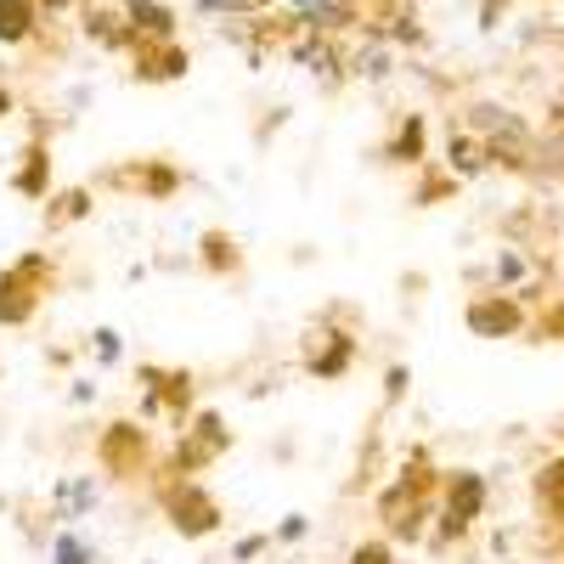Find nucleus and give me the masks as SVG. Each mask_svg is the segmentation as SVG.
<instances>
[{"label": "nucleus", "instance_id": "7ed1b4c3", "mask_svg": "<svg viewBox=\"0 0 564 564\" xmlns=\"http://www.w3.org/2000/svg\"><path fill=\"white\" fill-rule=\"evenodd\" d=\"M52 294H57V260L45 249H29L23 260L0 265V327H29Z\"/></svg>", "mask_w": 564, "mask_h": 564}, {"label": "nucleus", "instance_id": "1a4fd4ad", "mask_svg": "<svg viewBox=\"0 0 564 564\" xmlns=\"http://www.w3.org/2000/svg\"><path fill=\"white\" fill-rule=\"evenodd\" d=\"M97 186H108V193H124V198H141V204H170L186 175L170 164V159H119L97 175Z\"/></svg>", "mask_w": 564, "mask_h": 564}, {"label": "nucleus", "instance_id": "5701e85b", "mask_svg": "<svg viewBox=\"0 0 564 564\" xmlns=\"http://www.w3.org/2000/svg\"><path fill=\"white\" fill-rule=\"evenodd\" d=\"M345 564H401V553H395V542L379 531V536H361V542L345 553Z\"/></svg>", "mask_w": 564, "mask_h": 564}, {"label": "nucleus", "instance_id": "412c9836", "mask_svg": "<svg viewBox=\"0 0 564 564\" xmlns=\"http://www.w3.org/2000/svg\"><path fill=\"white\" fill-rule=\"evenodd\" d=\"M525 339H531V345H564V294H553V300H542V305L531 311Z\"/></svg>", "mask_w": 564, "mask_h": 564}, {"label": "nucleus", "instance_id": "393cba45", "mask_svg": "<svg viewBox=\"0 0 564 564\" xmlns=\"http://www.w3.org/2000/svg\"><path fill=\"white\" fill-rule=\"evenodd\" d=\"M406 384H412V367H401V361H395V367L384 372V406H401Z\"/></svg>", "mask_w": 564, "mask_h": 564}, {"label": "nucleus", "instance_id": "0eeeda50", "mask_svg": "<svg viewBox=\"0 0 564 564\" xmlns=\"http://www.w3.org/2000/svg\"><path fill=\"white\" fill-rule=\"evenodd\" d=\"M135 379H141V417H164L170 430H186V417L198 412V372L141 361Z\"/></svg>", "mask_w": 564, "mask_h": 564}, {"label": "nucleus", "instance_id": "2eb2a0df", "mask_svg": "<svg viewBox=\"0 0 564 564\" xmlns=\"http://www.w3.org/2000/svg\"><path fill=\"white\" fill-rule=\"evenodd\" d=\"M119 12H124L130 40H175V23H181L164 0H119Z\"/></svg>", "mask_w": 564, "mask_h": 564}, {"label": "nucleus", "instance_id": "dca6fc26", "mask_svg": "<svg viewBox=\"0 0 564 564\" xmlns=\"http://www.w3.org/2000/svg\"><path fill=\"white\" fill-rule=\"evenodd\" d=\"M531 502H536V513H542L547 525L564 520V452H553V457L536 463V475H531Z\"/></svg>", "mask_w": 564, "mask_h": 564}, {"label": "nucleus", "instance_id": "9d476101", "mask_svg": "<svg viewBox=\"0 0 564 564\" xmlns=\"http://www.w3.org/2000/svg\"><path fill=\"white\" fill-rule=\"evenodd\" d=\"M463 327L475 339H525L531 305L513 289H480V294H468V305H463Z\"/></svg>", "mask_w": 564, "mask_h": 564}, {"label": "nucleus", "instance_id": "473e14b6", "mask_svg": "<svg viewBox=\"0 0 564 564\" xmlns=\"http://www.w3.org/2000/svg\"><path fill=\"white\" fill-rule=\"evenodd\" d=\"M553 435H558V446H564V417H558V423H553Z\"/></svg>", "mask_w": 564, "mask_h": 564}, {"label": "nucleus", "instance_id": "a878e982", "mask_svg": "<svg viewBox=\"0 0 564 564\" xmlns=\"http://www.w3.org/2000/svg\"><path fill=\"white\" fill-rule=\"evenodd\" d=\"M536 175H553V181H564V148H558V153H542V148H536Z\"/></svg>", "mask_w": 564, "mask_h": 564}, {"label": "nucleus", "instance_id": "b1692460", "mask_svg": "<svg viewBox=\"0 0 564 564\" xmlns=\"http://www.w3.org/2000/svg\"><path fill=\"white\" fill-rule=\"evenodd\" d=\"M52 564H97V547H90L79 531H57L52 536Z\"/></svg>", "mask_w": 564, "mask_h": 564}, {"label": "nucleus", "instance_id": "4be33fe9", "mask_svg": "<svg viewBox=\"0 0 564 564\" xmlns=\"http://www.w3.org/2000/svg\"><path fill=\"white\" fill-rule=\"evenodd\" d=\"M452 193H457V175H452L446 164H435V159H430V164H423V181H417L412 204H417V209H430L435 198H452Z\"/></svg>", "mask_w": 564, "mask_h": 564}, {"label": "nucleus", "instance_id": "6ab92c4d", "mask_svg": "<svg viewBox=\"0 0 564 564\" xmlns=\"http://www.w3.org/2000/svg\"><path fill=\"white\" fill-rule=\"evenodd\" d=\"M446 170H452V175H480V170H491L486 141H480L475 130H457V135L446 141Z\"/></svg>", "mask_w": 564, "mask_h": 564}, {"label": "nucleus", "instance_id": "39448f33", "mask_svg": "<svg viewBox=\"0 0 564 564\" xmlns=\"http://www.w3.org/2000/svg\"><path fill=\"white\" fill-rule=\"evenodd\" d=\"M159 513H164V525L181 536V542H209L220 525H226V508L220 497L198 480V475H175V480H159Z\"/></svg>", "mask_w": 564, "mask_h": 564}, {"label": "nucleus", "instance_id": "aec40b11", "mask_svg": "<svg viewBox=\"0 0 564 564\" xmlns=\"http://www.w3.org/2000/svg\"><path fill=\"white\" fill-rule=\"evenodd\" d=\"M85 34L97 45H108V52H124V45H130L124 12H108V7H85Z\"/></svg>", "mask_w": 564, "mask_h": 564}, {"label": "nucleus", "instance_id": "a211bd4d", "mask_svg": "<svg viewBox=\"0 0 564 564\" xmlns=\"http://www.w3.org/2000/svg\"><path fill=\"white\" fill-rule=\"evenodd\" d=\"M40 34V0H0V45H29Z\"/></svg>", "mask_w": 564, "mask_h": 564}, {"label": "nucleus", "instance_id": "f8f14e48", "mask_svg": "<svg viewBox=\"0 0 564 564\" xmlns=\"http://www.w3.org/2000/svg\"><path fill=\"white\" fill-rule=\"evenodd\" d=\"M7 186H12L18 198H29V204H45V198H52V141H45V135H29L23 153H18V164H12V175H7Z\"/></svg>", "mask_w": 564, "mask_h": 564}, {"label": "nucleus", "instance_id": "20e7f679", "mask_svg": "<svg viewBox=\"0 0 564 564\" xmlns=\"http://www.w3.org/2000/svg\"><path fill=\"white\" fill-rule=\"evenodd\" d=\"M90 457H97V468L108 480H148L159 468V441L141 417H113L90 441Z\"/></svg>", "mask_w": 564, "mask_h": 564}, {"label": "nucleus", "instance_id": "ddd939ff", "mask_svg": "<svg viewBox=\"0 0 564 564\" xmlns=\"http://www.w3.org/2000/svg\"><path fill=\"white\" fill-rule=\"evenodd\" d=\"M198 265H204V276H215V282H238V276L249 271V254H243V243L231 238L226 226H204V231H198Z\"/></svg>", "mask_w": 564, "mask_h": 564}, {"label": "nucleus", "instance_id": "c756f323", "mask_svg": "<svg viewBox=\"0 0 564 564\" xmlns=\"http://www.w3.org/2000/svg\"><path fill=\"white\" fill-rule=\"evenodd\" d=\"M260 547H271V536H243V542H238V558H254Z\"/></svg>", "mask_w": 564, "mask_h": 564}, {"label": "nucleus", "instance_id": "c85d7f7f", "mask_svg": "<svg viewBox=\"0 0 564 564\" xmlns=\"http://www.w3.org/2000/svg\"><path fill=\"white\" fill-rule=\"evenodd\" d=\"M12 113H18V97H12V85H7V79H0V124H7Z\"/></svg>", "mask_w": 564, "mask_h": 564}, {"label": "nucleus", "instance_id": "bb28decb", "mask_svg": "<svg viewBox=\"0 0 564 564\" xmlns=\"http://www.w3.org/2000/svg\"><path fill=\"white\" fill-rule=\"evenodd\" d=\"M97 356H102V361L119 356V334H113V327H102V334H97Z\"/></svg>", "mask_w": 564, "mask_h": 564}, {"label": "nucleus", "instance_id": "f03ea898", "mask_svg": "<svg viewBox=\"0 0 564 564\" xmlns=\"http://www.w3.org/2000/svg\"><path fill=\"white\" fill-rule=\"evenodd\" d=\"M491 486L480 468H441V491H435V542L457 547L475 536V525L486 520Z\"/></svg>", "mask_w": 564, "mask_h": 564}, {"label": "nucleus", "instance_id": "4468645a", "mask_svg": "<svg viewBox=\"0 0 564 564\" xmlns=\"http://www.w3.org/2000/svg\"><path fill=\"white\" fill-rule=\"evenodd\" d=\"M379 159H384V164L423 170V164H430V119H423V113H401L395 130H390V141L379 148Z\"/></svg>", "mask_w": 564, "mask_h": 564}, {"label": "nucleus", "instance_id": "9b49d317", "mask_svg": "<svg viewBox=\"0 0 564 564\" xmlns=\"http://www.w3.org/2000/svg\"><path fill=\"white\" fill-rule=\"evenodd\" d=\"M124 52H130V79L141 85H175L193 74V57H186L181 40H130Z\"/></svg>", "mask_w": 564, "mask_h": 564}, {"label": "nucleus", "instance_id": "6e6552de", "mask_svg": "<svg viewBox=\"0 0 564 564\" xmlns=\"http://www.w3.org/2000/svg\"><path fill=\"white\" fill-rule=\"evenodd\" d=\"M339 305L327 311L311 334H305V350H300V367H305V379H316V384H339L345 372L356 367V356H361V334L356 327H339Z\"/></svg>", "mask_w": 564, "mask_h": 564}, {"label": "nucleus", "instance_id": "7c9ffc66", "mask_svg": "<svg viewBox=\"0 0 564 564\" xmlns=\"http://www.w3.org/2000/svg\"><path fill=\"white\" fill-rule=\"evenodd\" d=\"M553 531H558V542H553V558H558V564H564V520H558V525H553Z\"/></svg>", "mask_w": 564, "mask_h": 564}, {"label": "nucleus", "instance_id": "f257e3e1", "mask_svg": "<svg viewBox=\"0 0 564 564\" xmlns=\"http://www.w3.org/2000/svg\"><path fill=\"white\" fill-rule=\"evenodd\" d=\"M435 491H441V468L430 463V452H412L401 468H395V480L379 491V531L401 547H417L423 536H430L435 525Z\"/></svg>", "mask_w": 564, "mask_h": 564}, {"label": "nucleus", "instance_id": "423d86ee", "mask_svg": "<svg viewBox=\"0 0 564 564\" xmlns=\"http://www.w3.org/2000/svg\"><path fill=\"white\" fill-rule=\"evenodd\" d=\"M231 423H226V412H215V406H204V412H193L186 417V430H175V446H170V457L159 463V475L164 480H186V475H204V468H215L226 452H231Z\"/></svg>", "mask_w": 564, "mask_h": 564}, {"label": "nucleus", "instance_id": "cd10ccee", "mask_svg": "<svg viewBox=\"0 0 564 564\" xmlns=\"http://www.w3.org/2000/svg\"><path fill=\"white\" fill-rule=\"evenodd\" d=\"M305 536V513H289V525L276 531V542H300Z\"/></svg>", "mask_w": 564, "mask_h": 564}, {"label": "nucleus", "instance_id": "2f4dec72", "mask_svg": "<svg viewBox=\"0 0 564 564\" xmlns=\"http://www.w3.org/2000/svg\"><path fill=\"white\" fill-rule=\"evenodd\" d=\"M553 130H558V135H564V102H558V108H553Z\"/></svg>", "mask_w": 564, "mask_h": 564}, {"label": "nucleus", "instance_id": "f3484780", "mask_svg": "<svg viewBox=\"0 0 564 564\" xmlns=\"http://www.w3.org/2000/svg\"><path fill=\"white\" fill-rule=\"evenodd\" d=\"M97 209V186H63V193L45 198V231H68Z\"/></svg>", "mask_w": 564, "mask_h": 564}]
</instances>
